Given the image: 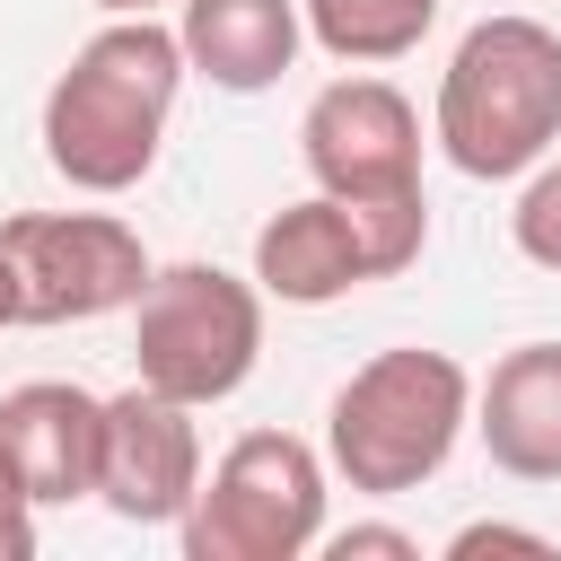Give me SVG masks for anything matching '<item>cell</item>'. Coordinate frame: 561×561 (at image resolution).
<instances>
[{
    "instance_id": "7",
    "label": "cell",
    "mask_w": 561,
    "mask_h": 561,
    "mask_svg": "<svg viewBox=\"0 0 561 561\" xmlns=\"http://www.w3.org/2000/svg\"><path fill=\"white\" fill-rule=\"evenodd\" d=\"M18 272V324H96L149 289V245L114 210H18L0 219Z\"/></svg>"
},
{
    "instance_id": "10",
    "label": "cell",
    "mask_w": 561,
    "mask_h": 561,
    "mask_svg": "<svg viewBox=\"0 0 561 561\" xmlns=\"http://www.w3.org/2000/svg\"><path fill=\"white\" fill-rule=\"evenodd\" d=\"M254 280L280 307H333V298L377 280V245H368L351 202L307 193V202H289V210H272L254 228Z\"/></svg>"
},
{
    "instance_id": "16",
    "label": "cell",
    "mask_w": 561,
    "mask_h": 561,
    "mask_svg": "<svg viewBox=\"0 0 561 561\" xmlns=\"http://www.w3.org/2000/svg\"><path fill=\"white\" fill-rule=\"evenodd\" d=\"M35 552V491L18 473V456L0 447V561H26Z\"/></svg>"
},
{
    "instance_id": "8",
    "label": "cell",
    "mask_w": 561,
    "mask_h": 561,
    "mask_svg": "<svg viewBox=\"0 0 561 561\" xmlns=\"http://www.w3.org/2000/svg\"><path fill=\"white\" fill-rule=\"evenodd\" d=\"M202 491V430L193 403L158 394V386H123L105 394V456H96V500L123 526H175Z\"/></svg>"
},
{
    "instance_id": "19",
    "label": "cell",
    "mask_w": 561,
    "mask_h": 561,
    "mask_svg": "<svg viewBox=\"0 0 561 561\" xmlns=\"http://www.w3.org/2000/svg\"><path fill=\"white\" fill-rule=\"evenodd\" d=\"M96 9H105V18H149L158 0H96Z\"/></svg>"
},
{
    "instance_id": "3",
    "label": "cell",
    "mask_w": 561,
    "mask_h": 561,
    "mask_svg": "<svg viewBox=\"0 0 561 561\" xmlns=\"http://www.w3.org/2000/svg\"><path fill=\"white\" fill-rule=\"evenodd\" d=\"M298 158L316 175V193L351 202L368 245H377V280L412 272L430 245V202H421V114L394 79L351 70L333 88L307 96L298 114Z\"/></svg>"
},
{
    "instance_id": "9",
    "label": "cell",
    "mask_w": 561,
    "mask_h": 561,
    "mask_svg": "<svg viewBox=\"0 0 561 561\" xmlns=\"http://www.w3.org/2000/svg\"><path fill=\"white\" fill-rule=\"evenodd\" d=\"M0 447L18 456L35 508L96 500V456H105V394L70 377H26L0 394Z\"/></svg>"
},
{
    "instance_id": "17",
    "label": "cell",
    "mask_w": 561,
    "mask_h": 561,
    "mask_svg": "<svg viewBox=\"0 0 561 561\" xmlns=\"http://www.w3.org/2000/svg\"><path fill=\"white\" fill-rule=\"evenodd\" d=\"M316 552H333V561H421V535H403V526H342Z\"/></svg>"
},
{
    "instance_id": "15",
    "label": "cell",
    "mask_w": 561,
    "mask_h": 561,
    "mask_svg": "<svg viewBox=\"0 0 561 561\" xmlns=\"http://www.w3.org/2000/svg\"><path fill=\"white\" fill-rule=\"evenodd\" d=\"M482 552L552 561V535H535V526H500V517H482V526H456V535H447V561H482Z\"/></svg>"
},
{
    "instance_id": "12",
    "label": "cell",
    "mask_w": 561,
    "mask_h": 561,
    "mask_svg": "<svg viewBox=\"0 0 561 561\" xmlns=\"http://www.w3.org/2000/svg\"><path fill=\"white\" fill-rule=\"evenodd\" d=\"M175 44H184L193 79H210L228 96H263L307 44V9L298 0H184Z\"/></svg>"
},
{
    "instance_id": "4",
    "label": "cell",
    "mask_w": 561,
    "mask_h": 561,
    "mask_svg": "<svg viewBox=\"0 0 561 561\" xmlns=\"http://www.w3.org/2000/svg\"><path fill=\"white\" fill-rule=\"evenodd\" d=\"M465 430H473V377H465V359L403 342V351L359 359L333 386L324 465H333V482H351L368 500H403V491H421V482L447 473V456H456Z\"/></svg>"
},
{
    "instance_id": "11",
    "label": "cell",
    "mask_w": 561,
    "mask_h": 561,
    "mask_svg": "<svg viewBox=\"0 0 561 561\" xmlns=\"http://www.w3.org/2000/svg\"><path fill=\"white\" fill-rule=\"evenodd\" d=\"M482 456L508 482H561V342H517L473 386Z\"/></svg>"
},
{
    "instance_id": "18",
    "label": "cell",
    "mask_w": 561,
    "mask_h": 561,
    "mask_svg": "<svg viewBox=\"0 0 561 561\" xmlns=\"http://www.w3.org/2000/svg\"><path fill=\"white\" fill-rule=\"evenodd\" d=\"M18 324V272H9V254H0V333Z\"/></svg>"
},
{
    "instance_id": "2",
    "label": "cell",
    "mask_w": 561,
    "mask_h": 561,
    "mask_svg": "<svg viewBox=\"0 0 561 561\" xmlns=\"http://www.w3.org/2000/svg\"><path fill=\"white\" fill-rule=\"evenodd\" d=\"M430 140L473 184L535 175L561 140V35L526 9H500V18L465 26V44L438 70Z\"/></svg>"
},
{
    "instance_id": "5",
    "label": "cell",
    "mask_w": 561,
    "mask_h": 561,
    "mask_svg": "<svg viewBox=\"0 0 561 561\" xmlns=\"http://www.w3.org/2000/svg\"><path fill=\"white\" fill-rule=\"evenodd\" d=\"M333 465L298 430H245L175 517L184 561H298L324 543Z\"/></svg>"
},
{
    "instance_id": "14",
    "label": "cell",
    "mask_w": 561,
    "mask_h": 561,
    "mask_svg": "<svg viewBox=\"0 0 561 561\" xmlns=\"http://www.w3.org/2000/svg\"><path fill=\"white\" fill-rule=\"evenodd\" d=\"M508 237H517V254H526L535 272H561V158H543V167L526 175V193H517V210H508Z\"/></svg>"
},
{
    "instance_id": "13",
    "label": "cell",
    "mask_w": 561,
    "mask_h": 561,
    "mask_svg": "<svg viewBox=\"0 0 561 561\" xmlns=\"http://www.w3.org/2000/svg\"><path fill=\"white\" fill-rule=\"evenodd\" d=\"M307 9V35L351 61V70H377V61H403L421 53V35L438 26V0H298Z\"/></svg>"
},
{
    "instance_id": "6",
    "label": "cell",
    "mask_w": 561,
    "mask_h": 561,
    "mask_svg": "<svg viewBox=\"0 0 561 561\" xmlns=\"http://www.w3.org/2000/svg\"><path fill=\"white\" fill-rule=\"evenodd\" d=\"M263 359V280L219 263H167L131 298V368L175 403H228Z\"/></svg>"
},
{
    "instance_id": "1",
    "label": "cell",
    "mask_w": 561,
    "mask_h": 561,
    "mask_svg": "<svg viewBox=\"0 0 561 561\" xmlns=\"http://www.w3.org/2000/svg\"><path fill=\"white\" fill-rule=\"evenodd\" d=\"M184 79L193 70H184L175 26H158V18H105L70 53V70L44 88V123H35L44 167L70 193H96V202L131 193L158 167V149H167V114H175Z\"/></svg>"
}]
</instances>
